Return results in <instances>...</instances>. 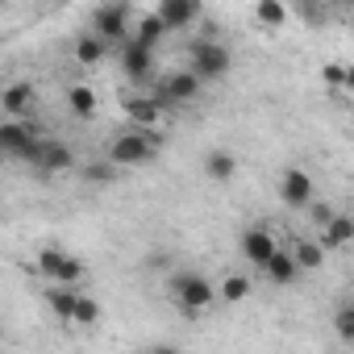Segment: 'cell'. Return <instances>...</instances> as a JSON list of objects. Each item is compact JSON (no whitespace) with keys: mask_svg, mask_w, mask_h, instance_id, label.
<instances>
[{"mask_svg":"<svg viewBox=\"0 0 354 354\" xmlns=\"http://www.w3.org/2000/svg\"><path fill=\"white\" fill-rule=\"evenodd\" d=\"M171 296L180 300V308H184V313H201V308H209V304H213V288H209V279H201L196 271H180V275H171Z\"/></svg>","mask_w":354,"mask_h":354,"instance_id":"obj_1","label":"cell"},{"mask_svg":"<svg viewBox=\"0 0 354 354\" xmlns=\"http://www.w3.org/2000/svg\"><path fill=\"white\" fill-rule=\"evenodd\" d=\"M230 67H234V59H230V50H225L221 42L205 38V42L192 46V71H196L201 80H217V75H225Z\"/></svg>","mask_w":354,"mask_h":354,"instance_id":"obj_2","label":"cell"},{"mask_svg":"<svg viewBox=\"0 0 354 354\" xmlns=\"http://www.w3.org/2000/svg\"><path fill=\"white\" fill-rule=\"evenodd\" d=\"M109 154H113V162H117V167H138V162H146V158L154 154V142H150V133H146V129L117 133Z\"/></svg>","mask_w":354,"mask_h":354,"instance_id":"obj_3","label":"cell"},{"mask_svg":"<svg viewBox=\"0 0 354 354\" xmlns=\"http://www.w3.org/2000/svg\"><path fill=\"white\" fill-rule=\"evenodd\" d=\"M201 92V75L196 71H171L162 84H158V92H154V104L162 109V104H184V100H192Z\"/></svg>","mask_w":354,"mask_h":354,"instance_id":"obj_4","label":"cell"},{"mask_svg":"<svg viewBox=\"0 0 354 354\" xmlns=\"http://www.w3.org/2000/svg\"><path fill=\"white\" fill-rule=\"evenodd\" d=\"M38 142H42V129L34 121H5L0 125V146H5L9 154H17V158H26Z\"/></svg>","mask_w":354,"mask_h":354,"instance_id":"obj_5","label":"cell"},{"mask_svg":"<svg viewBox=\"0 0 354 354\" xmlns=\"http://www.w3.org/2000/svg\"><path fill=\"white\" fill-rule=\"evenodd\" d=\"M38 271L50 275L59 288H71V283L84 275L80 259H71V254H63V250H42V254H38Z\"/></svg>","mask_w":354,"mask_h":354,"instance_id":"obj_6","label":"cell"},{"mask_svg":"<svg viewBox=\"0 0 354 354\" xmlns=\"http://www.w3.org/2000/svg\"><path fill=\"white\" fill-rule=\"evenodd\" d=\"M279 196H283V205L304 209V205H313V180L300 167H288L283 171V184H279Z\"/></svg>","mask_w":354,"mask_h":354,"instance_id":"obj_7","label":"cell"},{"mask_svg":"<svg viewBox=\"0 0 354 354\" xmlns=\"http://www.w3.org/2000/svg\"><path fill=\"white\" fill-rule=\"evenodd\" d=\"M26 158H30L38 171H67V167L75 162V154H71L67 146H59V142H46V138H42V142H38V146H34Z\"/></svg>","mask_w":354,"mask_h":354,"instance_id":"obj_8","label":"cell"},{"mask_svg":"<svg viewBox=\"0 0 354 354\" xmlns=\"http://www.w3.org/2000/svg\"><path fill=\"white\" fill-rule=\"evenodd\" d=\"M96 38H125L129 34V5H104L96 9Z\"/></svg>","mask_w":354,"mask_h":354,"instance_id":"obj_9","label":"cell"},{"mask_svg":"<svg viewBox=\"0 0 354 354\" xmlns=\"http://www.w3.org/2000/svg\"><path fill=\"white\" fill-rule=\"evenodd\" d=\"M242 254L250 259V263H259V267H267L279 250H275V238L263 230V225H254V230H246L242 234Z\"/></svg>","mask_w":354,"mask_h":354,"instance_id":"obj_10","label":"cell"},{"mask_svg":"<svg viewBox=\"0 0 354 354\" xmlns=\"http://www.w3.org/2000/svg\"><path fill=\"white\" fill-rule=\"evenodd\" d=\"M196 13H201V5H192V0H162L158 5V21L167 30H184L188 21H196Z\"/></svg>","mask_w":354,"mask_h":354,"instance_id":"obj_11","label":"cell"},{"mask_svg":"<svg viewBox=\"0 0 354 354\" xmlns=\"http://www.w3.org/2000/svg\"><path fill=\"white\" fill-rule=\"evenodd\" d=\"M30 104H34V84L30 80H17V84H9L5 92H0V109H5L9 117L30 113Z\"/></svg>","mask_w":354,"mask_h":354,"instance_id":"obj_12","label":"cell"},{"mask_svg":"<svg viewBox=\"0 0 354 354\" xmlns=\"http://www.w3.org/2000/svg\"><path fill=\"white\" fill-rule=\"evenodd\" d=\"M121 67H125V75L146 80V75H150V50H146V46H138V42L129 38V42H125V50H121Z\"/></svg>","mask_w":354,"mask_h":354,"instance_id":"obj_13","label":"cell"},{"mask_svg":"<svg viewBox=\"0 0 354 354\" xmlns=\"http://www.w3.org/2000/svg\"><path fill=\"white\" fill-rule=\"evenodd\" d=\"M46 304H50V313H55V317H63V321H75L80 292H75V288H50V292H46Z\"/></svg>","mask_w":354,"mask_h":354,"instance_id":"obj_14","label":"cell"},{"mask_svg":"<svg viewBox=\"0 0 354 354\" xmlns=\"http://www.w3.org/2000/svg\"><path fill=\"white\" fill-rule=\"evenodd\" d=\"M346 242H354V217H333L321 234V246L333 250V246H346Z\"/></svg>","mask_w":354,"mask_h":354,"instance_id":"obj_15","label":"cell"},{"mask_svg":"<svg viewBox=\"0 0 354 354\" xmlns=\"http://www.w3.org/2000/svg\"><path fill=\"white\" fill-rule=\"evenodd\" d=\"M125 117H129L133 125L150 129V125L158 121V104H154V100H146V96H133V100H125Z\"/></svg>","mask_w":354,"mask_h":354,"instance_id":"obj_16","label":"cell"},{"mask_svg":"<svg viewBox=\"0 0 354 354\" xmlns=\"http://www.w3.org/2000/svg\"><path fill=\"white\" fill-rule=\"evenodd\" d=\"M67 104H71L75 117H92V113H96V92H92L88 84H71V88H67Z\"/></svg>","mask_w":354,"mask_h":354,"instance_id":"obj_17","label":"cell"},{"mask_svg":"<svg viewBox=\"0 0 354 354\" xmlns=\"http://www.w3.org/2000/svg\"><path fill=\"white\" fill-rule=\"evenodd\" d=\"M205 171H209V180H234L238 162H234V154H230V150H213V154L205 158Z\"/></svg>","mask_w":354,"mask_h":354,"instance_id":"obj_18","label":"cell"},{"mask_svg":"<svg viewBox=\"0 0 354 354\" xmlns=\"http://www.w3.org/2000/svg\"><path fill=\"white\" fill-rule=\"evenodd\" d=\"M162 34H167V26L158 21V13H150V17H142V21H138L133 42H138V46H146V50H154V42H158Z\"/></svg>","mask_w":354,"mask_h":354,"instance_id":"obj_19","label":"cell"},{"mask_svg":"<svg viewBox=\"0 0 354 354\" xmlns=\"http://www.w3.org/2000/svg\"><path fill=\"white\" fill-rule=\"evenodd\" d=\"M321 254H325V246H321V242H308V238H300V242H296V250H292V259H296V267H300V271L321 267Z\"/></svg>","mask_w":354,"mask_h":354,"instance_id":"obj_20","label":"cell"},{"mask_svg":"<svg viewBox=\"0 0 354 354\" xmlns=\"http://www.w3.org/2000/svg\"><path fill=\"white\" fill-rule=\"evenodd\" d=\"M75 59H80L84 67L100 63V59H104V38H96V34H84V38L75 42Z\"/></svg>","mask_w":354,"mask_h":354,"instance_id":"obj_21","label":"cell"},{"mask_svg":"<svg viewBox=\"0 0 354 354\" xmlns=\"http://www.w3.org/2000/svg\"><path fill=\"white\" fill-rule=\"evenodd\" d=\"M267 275H271L275 283H292V279L300 275V267H296V259H292V254H275V259L267 263Z\"/></svg>","mask_w":354,"mask_h":354,"instance_id":"obj_22","label":"cell"},{"mask_svg":"<svg viewBox=\"0 0 354 354\" xmlns=\"http://www.w3.org/2000/svg\"><path fill=\"white\" fill-rule=\"evenodd\" d=\"M254 17H259L263 26H283V21H288V9L279 5V0H263V5L254 9Z\"/></svg>","mask_w":354,"mask_h":354,"instance_id":"obj_23","label":"cell"},{"mask_svg":"<svg viewBox=\"0 0 354 354\" xmlns=\"http://www.w3.org/2000/svg\"><path fill=\"white\" fill-rule=\"evenodd\" d=\"M246 292H250V283H246V275H230V279L221 283V300H230V304H234V300H242Z\"/></svg>","mask_w":354,"mask_h":354,"instance_id":"obj_24","label":"cell"},{"mask_svg":"<svg viewBox=\"0 0 354 354\" xmlns=\"http://www.w3.org/2000/svg\"><path fill=\"white\" fill-rule=\"evenodd\" d=\"M100 321V304L92 296H80V308H75V325H96Z\"/></svg>","mask_w":354,"mask_h":354,"instance_id":"obj_25","label":"cell"},{"mask_svg":"<svg viewBox=\"0 0 354 354\" xmlns=\"http://www.w3.org/2000/svg\"><path fill=\"white\" fill-rule=\"evenodd\" d=\"M346 71H350V63H325L321 67V80L329 88H346Z\"/></svg>","mask_w":354,"mask_h":354,"instance_id":"obj_26","label":"cell"},{"mask_svg":"<svg viewBox=\"0 0 354 354\" xmlns=\"http://www.w3.org/2000/svg\"><path fill=\"white\" fill-rule=\"evenodd\" d=\"M333 329H337V337L354 342V308H342V313L333 317Z\"/></svg>","mask_w":354,"mask_h":354,"instance_id":"obj_27","label":"cell"},{"mask_svg":"<svg viewBox=\"0 0 354 354\" xmlns=\"http://www.w3.org/2000/svg\"><path fill=\"white\" fill-rule=\"evenodd\" d=\"M313 221H317V225H329V221H333V213H329L325 205H313Z\"/></svg>","mask_w":354,"mask_h":354,"instance_id":"obj_28","label":"cell"},{"mask_svg":"<svg viewBox=\"0 0 354 354\" xmlns=\"http://www.w3.org/2000/svg\"><path fill=\"white\" fill-rule=\"evenodd\" d=\"M88 180H109V171H104V167L96 162V167H88Z\"/></svg>","mask_w":354,"mask_h":354,"instance_id":"obj_29","label":"cell"},{"mask_svg":"<svg viewBox=\"0 0 354 354\" xmlns=\"http://www.w3.org/2000/svg\"><path fill=\"white\" fill-rule=\"evenodd\" d=\"M146 354H180V350H175V346H150Z\"/></svg>","mask_w":354,"mask_h":354,"instance_id":"obj_30","label":"cell"},{"mask_svg":"<svg viewBox=\"0 0 354 354\" xmlns=\"http://www.w3.org/2000/svg\"><path fill=\"white\" fill-rule=\"evenodd\" d=\"M346 92H354V63H350V71H346Z\"/></svg>","mask_w":354,"mask_h":354,"instance_id":"obj_31","label":"cell"}]
</instances>
